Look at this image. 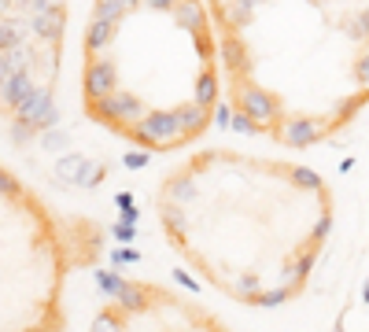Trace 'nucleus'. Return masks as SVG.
Segmentation results:
<instances>
[{
	"instance_id": "1",
	"label": "nucleus",
	"mask_w": 369,
	"mask_h": 332,
	"mask_svg": "<svg viewBox=\"0 0 369 332\" xmlns=\"http://www.w3.org/2000/svg\"><path fill=\"white\" fill-rule=\"evenodd\" d=\"M159 221L211 284L273 310L303 292L332 233V199L307 166L207 148L163 181Z\"/></svg>"
},
{
	"instance_id": "2",
	"label": "nucleus",
	"mask_w": 369,
	"mask_h": 332,
	"mask_svg": "<svg viewBox=\"0 0 369 332\" xmlns=\"http://www.w3.org/2000/svg\"><path fill=\"white\" fill-rule=\"evenodd\" d=\"M233 122L285 148L336 140L369 107V0H207Z\"/></svg>"
},
{
	"instance_id": "3",
	"label": "nucleus",
	"mask_w": 369,
	"mask_h": 332,
	"mask_svg": "<svg viewBox=\"0 0 369 332\" xmlns=\"http://www.w3.org/2000/svg\"><path fill=\"white\" fill-rule=\"evenodd\" d=\"M82 111L148 155L196 144L226 100L207 0H92L82 33Z\"/></svg>"
},
{
	"instance_id": "4",
	"label": "nucleus",
	"mask_w": 369,
	"mask_h": 332,
	"mask_svg": "<svg viewBox=\"0 0 369 332\" xmlns=\"http://www.w3.org/2000/svg\"><path fill=\"white\" fill-rule=\"evenodd\" d=\"M60 226L8 166H0V332H60Z\"/></svg>"
},
{
	"instance_id": "5",
	"label": "nucleus",
	"mask_w": 369,
	"mask_h": 332,
	"mask_svg": "<svg viewBox=\"0 0 369 332\" xmlns=\"http://www.w3.org/2000/svg\"><path fill=\"white\" fill-rule=\"evenodd\" d=\"M67 0H0V115L15 137L55 118Z\"/></svg>"
},
{
	"instance_id": "6",
	"label": "nucleus",
	"mask_w": 369,
	"mask_h": 332,
	"mask_svg": "<svg viewBox=\"0 0 369 332\" xmlns=\"http://www.w3.org/2000/svg\"><path fill=\"white\" fill-rule=\"evenodd\" d=\"M107 299L111 303L92 318L89 332H226L207 314L184 310L170 292L141 281H119Z\"/></svg>"
}]
</instances>
